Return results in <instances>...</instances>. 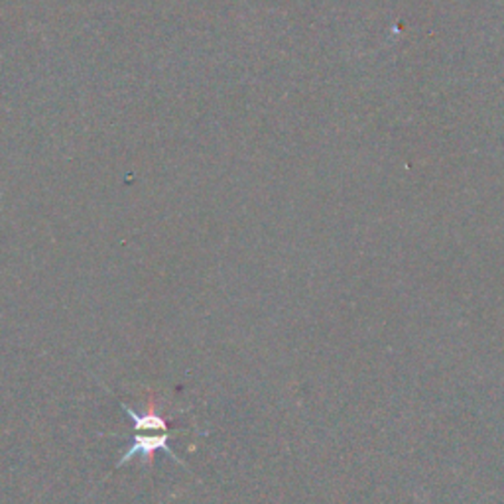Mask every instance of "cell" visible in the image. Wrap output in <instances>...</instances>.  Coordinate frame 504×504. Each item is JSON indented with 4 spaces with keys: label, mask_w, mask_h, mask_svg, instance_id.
Wrapping results in <instances>:
<instances>
[{
    "label": "cell",
    "mask_w": 504,
    "mask_h": 504,
    "mask_svg": "<svg viewBox=\"0 0 504 504\" xmlns=\"http://www.w3.org/2000/svg\"><path fill=\"white\" fill-rule=\"evenodd\" d=\"M122 408H125L127 416L130 417V422H132V437H130L129 449L118 459V467L127 465L134 458H142L146 463H149L156 451H166L176 463H181V459L176 458V453L171 451V447L168 444V441H170V427H168V422L164 420L162 416H159L154 410L139 414V412H134L130 406H127V404H122Z\"/></svg>",
    "instance_id": "obj_1"
}]
</instances>
